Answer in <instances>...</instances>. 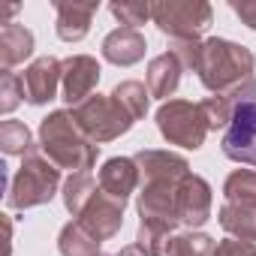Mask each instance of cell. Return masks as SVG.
Listing matches in <instances>:
<instances>
[{"instance_id":"6da1fadb","label":"cell","mask_w":256,"mask_h":256,"mask_svg":"<svg viewBox=\"0 0 256 256\" xmlns=\"http://www.w3.org/2000/svg\"><path fill=\"white\" fill-rule=\"evenodd\" d=\"M133 160L142 175V190L136 199V208H139L136 244L148 256H166L172 232L178 226L175 193H178V184L190 175V163L172 151H154V148L139 151Z\"/></svg>"},{"instance_id":"cb8c5ba5","label":"cell","mask_w":256,"mask_h":256,"mask_svg":"<svg viewBox=\"0 0 256 256\" xmlns=\"http://www.w3.org/2000/svg\"><path fill=\"white\" fill-rule=\"evenodd\" d=\"M112 96L130 112L136 120H142L145 114H148V100H151V90L142 84V82H120L114 90H112Z\"/></svg>"},{"instance_id":"52a82bcc","label":"cell","mask_w":256,"mask_h":256,"mask_svg":"<svg viewBox=\"0 0 256 256\" xmlns=\"http://www.w3.org/2000/svg\"><path fill=\"white\" fill-rule=\"evenodd\" d=\"M70 112H72L76 124L82 126V133H84L90 142H96V145L124 136V133L136 124V118L126 112L112 94H108V96L94 94V96H88L82 106H76V108H70Z\"/></svg>"},{"instance_id":"ac0fdd59","label":"cell","mask_w":256,"mask_h":256,"mask_svg":"<svg viewBox=\"0 0 256 256\" xmlns=\"http://www.w3.org/2000/svg\"><path fill=\"white\" fill-rule=\"evenodd\" d=\"M217 217H220V226L235 241L256 244V205H232V202H226Z\"/></svg>"},{"instance_id":"d4e9b609","label":"cell","mask_w":256,"mask_h":256,"mask_svg":"<svg viewBox=\"0 0 256 256\" xmlns=\"http://www.w3.org/2000/svg\"><path fill=\"white\" fill-rule=\"evenodd\" d=\"M108 12L124 28L139 30V24H145L151 18V4H145V0H120V4H108Z\"/></svg>"},{"instance_id":"83f0119b","label":"cell","mask_w":256,"mask_h":256,"mask_svg":"<svg viewBox=\"0 0 256 256\" xmlns=\"http://www.w3.org/2000/svg\"><path fill=\"white\" fill-rule=\"evenodd\" d=\"M214 256H256V244L250 241H235V238H226L217 244Z\"/></svg>"},{"instance_id":"8992f818","label":"cell","mask_w":256,"mask_h":256,"mask_svg":"<svg viewBox=\"0 0 256 256\" xmlns=\"http://www.w3.org/2000/svg\"><path fill=\"white\" fill-rule=\"evenodd\" d=\"M157 130L169 145L199 151L205 145V136L211 133V126H208V118L199 102L169 100L157 108Z\"/></svg>"},{"instance_id":"d6986e66","label":"cell","mask_w":256,"mask_h":256,"mask_svg":"<svg viewBox=\"0 0 256 256\" xmlns=\"http://www.w3.org/2000/svg\"><path fill=\"white\" fill-rule=\"evenodd\" d=\"M100 244L82 223H66L58 235L60 256H100Z\"/></svg>"},{"instance_id":"5b68a950","label":"cell","mask_w":256,"mask_h":256,"mask_svg":"<svg viewBox=\"0 0 256 256\" xmlns=\"http://www.w3.org/2000/svg\"><path fill=\"white\" fill-rule=\"evenodd\" d=\"M220 148L232 163L256 169V82H247L232 94V120Z\"/></svg>"},{"instance_id":"7c38bea8","label":"cell","mask_w":256,"mask_h":256,"mask_svg":"<svg viewBox=\"0 0 256 256\" xmlns=\"http://www.w3.org/2000/svg\"><path fill=\"white\" fill-rule=\"evenodd\" d=\"M100 82V64L90 54H72L64 60V82H60V100L66 106H82L88 96H94V88Z\"/></svg>"},{"instance_id":"30bf717a","label":"cell","mask_w":256,"mask_h":256,"mask_svg":"<svg viewBox=\"0 0 256 256\" xmlns=\"http://www.w3.org/2000/svg\"><path fill=\"white\" fill-rule=\"evenodd\" d=\"M64 82V60L46 54L36 58L24 72H22V88H24V100L30 106H46L58 96V88Z\"/></svg>"},{"instance_id":"ffe728a7","label":"cell","mask_w":256,"mask_h":256,"mask_svg":"<svg viewBox=\"0 0 256 256\" xmlns=\"http://www.w3.org/2000/svg\"><path fill=\"white\" fill-rule=\"evenodd\" d=\"M96 190H100V181H94L90 172H76V175H70V178L64 181V205H66V211H70L72 217H78V214L88 208V202L94 199Z\"/></svg>"},{"instance_id":"5bb4252c","label":"cell","mask_w":256,"mask_h":256,"mask_svg":"<svg viewBox=\"0 0 256 256\" xmlns=\"http://www.w3.org/2000/svg\"><path fill=\"white\" fill-rule=\"evenodd\" d=\"M100 4L90 0V4H78V0H58L54 4V12H58V22H54V30L64 42H82L90 30V22L96 16Z\"/></svg>"},{"instance_id":"9c48e42d","label":"cell","mask_w":256,"mask_h":256,"mask_svg":"<svg viewBox=\"0 0 256 256\" xmlns=\"http://www.w3.org/2000/svg\"><path fill=\"white\" fill-rule=\"evenodd\" d=\"M175 217L190 232L208 223V217H211V184L202 175H193L190 172L178 184V193H175Z\"/></svg>"},{"instance_id":"7402d4cb","label":"cell","mask_w":256,"mask_h":256,"mask_svg":"<svg viewBox=\"0 0 256 256\" xmlns=\"http://www.w3.org/2000/svg\"><path fill=\"white\" fill-rule=\"evenodd\" d=\"M0 148L10 157L34 154V136L28 130V124H22V120H4L0 124Z\"/></svg>"},{"instance_id":"603a6c76","label":"cell","mask_w":256,"mask_h":256,"mask_svg":"<svg viewBox=\"0 0 256 256\" xmlns=\"http://www.w3.org/2000/svg\"><path fill=\"white\" fill-rule=\"evenodd\" d=\"M214 250H217V244H214L211 235H205V232H181V235H172L166 256H214Z\"/></svg>"},{"instance_id":"484cf974","label":"cell","mask_w":256,"mask_h":256,"mask_svg":"<svg viewBox=\"0 0 256 256\" xmlns=\"http://www.w3.org/2000/svg\"><path fill=\"white\" fill-rule=\"evenodd\" d=\"M202 112L208 118V126L211 130H223L232 120V96H205L202 102Z\"/></svg>"},{"instance_id":"2e32d148","label":"cell","mask_w":256,"mask_h":256,"mask_svg":"<svg viewBox=\"0 0 256 256\" xmlns=\"http://www.w3.org/2000/svg\"><path fill=\"white\" fill-rule=\"evenodd\" d=\"M181 72H184V66L172 52H163V54L151 58V64H148V90H151V96L169 102V96L181 84Z\"/></svg>"},{"instance_id":"e0dca14e","label":"cell","mask_w":256,"mask_h":256,"mask_svg":"<svg viewBox=\"0 0 256 256\" xmlns=\"http://www.w3.org/2000/svg\"><path fill=\"white\" fill-rule=\"evenodd\" d=\"M30 54H34V34L16 22L4 24V30H0V66L12 70V66L24 64Z\"/></svg>"},{"instance_id":"8fae6325","label":"cell","mask_w":256,"mask_h":256,"mask_svg":"<svg viewBox=\"0 0 256 256\" xmlns=\"http://www.w3.org/2000/svg\"><path fill=\"white\" fill-rule=\"evenodd\" d=\"M124 205H126V202H118V199H112L108 193L96 190L94 199L88 202V208L76 217V223H82L96 241H108V238H114V235L120 232V226H124Z\"/></svg>"},{"instance_id":"1f68e13d","label":"cell","mask_w":256,"mask_h":256,"mask_svg":"<svg viewBox=\"0 0 256 256\" xmlns=\"http://www.w3.org/2000/svg\"><path fill=\"white\" fill-rule=\"evenodd\" d=\"M100 256H108V253H100Z\"/></svg>"},{"instance_id":"4dcf8cb0","label":"cell","mask_w":256,"mask_h":256,"mask_svg":"<svg viewBox=\"0 0 256 256\" xmlns=\"http://www.w3.org/2000/svg\"><path fill=\"white\" fill-rule=\"evenodd\" d=\"M118 256H148V253H145L139 244H126V247H120V253H118Z\"/></svg>"},{"instance_id":"ba28073f","label":"cell","mask_w":256,"mask_h":256,"mask_svg":"<svg viewBox=\"0 0 256 256\" xmlns=\"http://www.w3.org/2000/svg\"><path fill=\"white\" fill-rule=\"evenodd\" d=\"M211 6L205 0H160L151 4V22L169 40H199L211 24Z\"/></svg>"},{"instance_id":"4fadbf2b","label":"cell","mask_w":256,"mask_h":256,"mask_svg":"<svg viewBox=\"0 0 256 256\" xmlns=\"http://www.w3.org/2000/svg\"><path fill=\"white\" fill-rule=\"evenodd\" d=\"M139 181H142V175H139V166H136L133 157H112L100 169V190L108 193L118 202L130 199L136 193Z\"/></svg>"},{"instance_id":"4316f807","label":"cell","mask_w":256,"mask_h":256,"mask_svg":"<svg viewBox=\"0 0 256 256\" xmlns=\"http://www.w3.org/2000/svg\"><path fill=\"white\" fill-rule=\"evenodd\" d=\"M22 100H24L22 76H16V72L4 70V72H0V112H4V114L16 112V106H18Z\"/></svg>"},{"instance_id":"f1b7e54d","label":"cell","mask_w":256,"mask_h":256,"mask_svg":"<svg viewBox=\"0 0 256 256\" xmlns=\"http://www.w3.org/2000/svg\"><path fill=\"white\" fill-rule=\"evenodd\" d=\"M229 10L241 18V24H247L250 30H256V0H241V4H238V0H232Z\"/></svg>"},{"instance_id":"9a60e30c","label":"cell","mask_w":256,"mask_h":256,"mask_svg":"<svg viewBox=\"0 0 256 256\" xmlns=\"http://www.w3.org/2000/svg\"><path fill=\"white\" fill-rule=\"evenodd\" d=\"M145 52H148V42L133 28H118L102 40V58L114 66H133L145 58Z\"/></svg>"},{"instance_id":"7a4b0ae2","label":"cell","mask_w":256,"mask_h":256,"mask_svg":"<svg viewBox=\"0 0 256 256\" xmlns=\"http://www.w3.org/2000/svg\"><path fill=\"white\" fill-rule=\"evenodd\" d=\"M253 70H256V58L250 48L232 40L211 36V40H202L193 72H199L202 88L211 90L214 96H232L238 88L253 82L250 78Z\"/></svg>"},{"instance_id":"277c9868","label":"cell","mask_w":256,"mask_h":256,"mask_svg":"<svg viewBox=\"0 0 256 256\" xmlns=\"http://www.w3.org/2000/svg\"><path fill=\"white\" fill-rule=\"evenodd\" d=\"M58 187H60V169L42 151H34V154H28L22 160V166L10 178L6 205L16 208V211H28V208L46 205V202L54 199Z\"/></svg>"},{"instance_id":"f546056e","label":"cell","mask_w":256,"mask_h":256,"mask_svg":"<svg viewBox=\"0 0 256 256\" xmlns=\"http://www.w3.org/2000/svg\"><path fill=\"white\" fill-rule=\"evenodd\" d=\"M4 217V229H6V244H4V256H10L12 253V220H10V214H0Z\"/></svg>"},{"instance_id":"3957f363","label":"cell","mask_w":256,"mask_h":256,"mask_svg":"<svg viewBox=\"0 0 256 256\" xmlns=\"http://www.w3.org/2000/svg\"><path fill=\"white\" fill-rule=\"evenodd\" d=\"M40 151L58 169H70L72 175L90 172L96 166V157H100V145L82 133L72 112H66V108L48 112L40 120Z\"/></svg>"},{"instance_id":"44dd1931","label":"cell","mask_w":256,"mask_h":256,"mask_svg":"<svg viewBox=\"0 0 256 256\" xmlns=\"http://www.w3.org/2000/svg\"><path fill=\"white\" fill-rule=\"evenodd\" d=\"M223 196L232 205H256V169H235L223 181Z\"/></svg>"}]
</instances>
